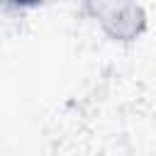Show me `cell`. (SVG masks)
Masks as SVG:
<instances>
[{
	"instance_id": "6da1fadb",
	"label": "cell",
	"mask_w": 156,
	"mask_h": 156,
	"mask_svg": "<svg viewBox=\"0 0 156 156\" xmlns=\"http://www.w3.org/2000/svg\"><path fill=\"white\" fill-rule=\"evenodd\" d=\"M83 12L88 20L98 24V29L115 44H134L139 41L149 29V15L146 7L139 2H107V0H93L83 5Z\"/></svg>"
}]
</instances>
